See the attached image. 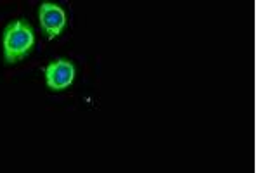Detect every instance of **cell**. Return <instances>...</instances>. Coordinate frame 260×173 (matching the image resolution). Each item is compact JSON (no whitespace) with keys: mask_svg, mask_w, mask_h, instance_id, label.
Returning a JSON list of instances; mask_svg holds the SVG:
<instances>
[{"mask_svg":"<svg viewBox=\"0 0 260 173\" xmlns=\"http://www.w3.org/2000/svg\"><path fill=\"white\" fill-rule=\"evenodd\" d=\"M35 33L28 21L16 19L9 23L2 35V54L7 64H16L33 50Z\"/></svg>","mask_w":260,"mask_h":173,"instance_id":"1","label":"cell"},{"mask_svg":"<svg viewBox=\"0 0 260 173\" xmlns=\"http://www.w3.org/2000/svg\"><path fill=\"white\" fill-rule=\"evenodd\" d=\"M44 75L49 90L62 92L75 82L77 70H75V64L70 59H57V61H52L45 66Z\"/></svg>","mask_w":260,"mask_h":173,"instance_id":"2","label":"cell"},{"mask_svg":"<svg viewBox=\"0 0 260 173\" xmlns=\"http://www.w3.org/2000/svg\"><path fill=\"white\" fill-rule=\"evenodd\" d=\"M39 23L49 40L57 39L66 28V12L54 2H44L39 7Z\"/></svg>","mask_w":260,"mask_h":173,"instance_id":"3","label":"cell"}]
</instances>
